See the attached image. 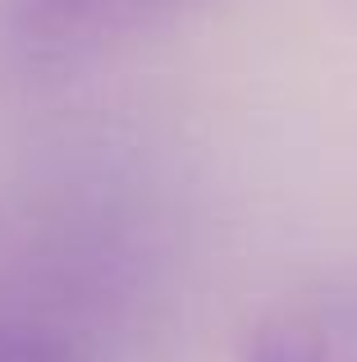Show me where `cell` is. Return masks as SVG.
Segmentation results:
<instances>
[{
	"label": "cell",
	"mask_w": 357,
	"mask_h": 362,
	"mask_svg": "<svg viewBox=\"0 0 357 362\" xmlns=\"http://www.w3.org/2000/svg\"><path fill=\"white\" fill-rule=\"evenodd\" d=\"M215 0H0V78H60Z\"/></svg>",
	"instance_id": "obj_1"
},
{
	"label": "cell",
	"mask_w": 357,
	"mask_h": 362,
	"mask_svg": "<svg viewBox=\"0 0 357 362\" xmlns=\"http://www.w3.org/2000/svg\"><path fill=\"white\" fill-rule=\"evenodd\" d=\"M0 362H97L83 344L46 326L0 321Z\"/></svg>",
	"instance_id": "obj_3"
},
{
	"label": "cell",
	"mask_w": 357,
	"mask_h": 362,
	"mask_svg": "<svg viewBox=\"0 0 357 362\" xmlns=\"http://www.w3.org/2000/svg\"><path fill=\"white\" fill-rule=\"evenodd\" d=\"M243 362H357V293L289 298L257 321Z\"/></svg>",
	"instance_id": "obj_2"
}]
</instances>
